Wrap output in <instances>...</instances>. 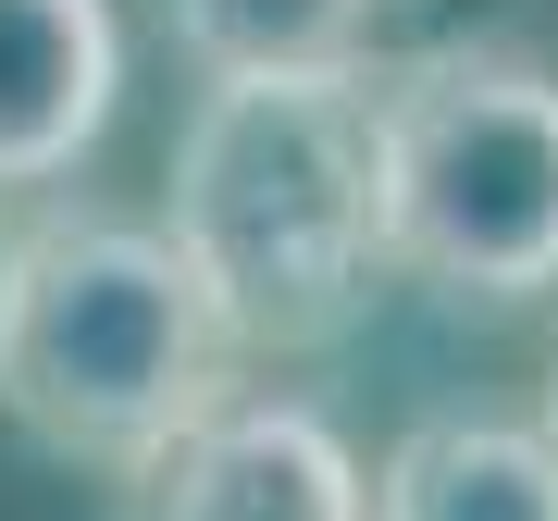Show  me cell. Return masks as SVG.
Returning <instances> with one entry per match:
<instances>
[{"instance_id":"cell-1","label":"cell","mask_w":558,"mask_h":521,"mask_svg":"<svg viewBox=\"0 0 558 521\" xmlns=\"http://www.w3.org/2000/svg\"><path fill=\"white\" fill-rule=\"evenodd\" d=\"M174 249L199 260L248 361L336 348L385 260V137L373 75H211L174 137Z\"/></svg>"},{"instance_id":"cell-2","label":"cell","mask_w":558,"mask_h":521,"mask_svg":"<svg viewBox=\"0 0 558 521\" xmlns=\"http://www.w3.org/2000/svg\"><path fill=\"white\" fill-rule=\"evenodd\" d=\"M236 361L248 348L174 223L50 211L0 260V410L62 460H161L199 410H223Z\"/></svg>"},{"instance_id":"cell-3","label":"cell","mask_w":558,"mask_h":521,"mask_svg":"<svg viewBox=\"0 0 558 521\" xmlns=\"http://www.w3.org/2000/svg\"><path fill=\"white\" fill-rule=\"evenodd\" d=\"M385 260L459 311L558 286V62L509 38H435L373 75Z\"/></svg>"},{"instance_id":"cell-4","label":"cell","mask_w":558,"mask_h":521,"mask_svg":"<svg viewBox=\"0 0 558 521\" xmlns=\"http://www.w3.org/2000/svg\"><path fill=\"white\" fill-rule=\"evenodd\" d=\"M124 521H373L348 435L299 398H223L161 460H137Z\"/></svg>"},{"instance_id":"cell-5","label":"cell","mask_w":558,"mask_h":521,"mask_svg":"<svg viewBox=\"0 0 558 521\" xmlns=\"http://www.w3.org/2000/svg\"><path fill=\"white\" fill-rule=\"evenodd\" d=\"M124 25L112 0H0V186H50L112 137Z\"/></svg>"},{"instance_id":"cell-6","label":"cell","mask_w":558,"mask_h":521,"mask_svg":"<svg viewBox=\"0 0 558 521\" xmlns=\"http://www.w3.org/2000/svg\"><path fill=\"white\" fill-rule=\"evenodd\" d=\"M373 521H558L546 422H410L373 472Z\"/></svg>"},{"instance_id":"cell-7","label":"cell","mask_w":558,"mask_h":521,"mask_svg":"<svg viewBox=\"0 0 558 521\" xmlns=\"http://www.w3.org/2000/svg\"><path fill=\"white\" fill-rule=\"evenodd\" d=\"M199 75H348L398 0H149Z\"/></svg>"},{"instance_id":"cell-8","label":"cell","mask_w":558,"mask_h":521,"mask_svg":"<svg viewBox=\"0 0 558 521\" xmlns=\"http://www.w3.org/2000/svg\"><path fill=\"white\" fill-rule=\"evenodd\" d=\"M546 435H558V373H546Z\"/></svg>"},{"instance_id":"cell-9","label":"cell","mask_w":558,"mask_h":521,"mask_svg":"<svg viewBox=\"0 0 558 521\" xmlns=\"http://www.w3.org/2000/svg\"><path fill=\"white\" fill-rule=\"evenodd\" d=\"M0 260H13V237H0Z\"/></svg>"}]
</instances>
